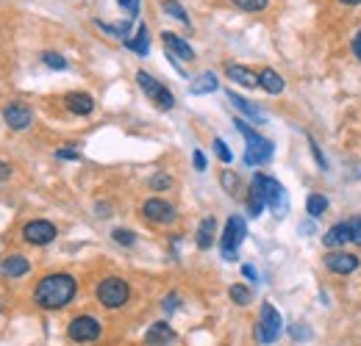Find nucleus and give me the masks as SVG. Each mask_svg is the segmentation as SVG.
<instances>
[{"label":"nucleus","instance_id":"1","mask_svg":"<svg viewBox=\"0 0 361 346\" xmlns=\"http://www.w3.org/2000/svg\"><path fill=\"white\" fill-rule=\"evenodd\" d=\"M75 294H78V280L67 271H56V274H47L39 280V286L34 291V302L42 310H61L75 300Z\"/></svg>","mask_w":361,"mask_h":346},{"label":"nucleus","instance_id":"2","mask_svg":"<svg viewBox=\"0 0 361 346\" xmlns=\"http://www.w3.org/2000/svg\"><path fill=\"white\" fill-rule=\"evenodd\" d=\"M233 125L236 130L245 136V141H247V150H245V164L247 167H262V164H267L272 158V153H275V144H272L270 139H264L259 130H253L245 120H233Z\"/></svg>","mask_w":361,"mask_h":346},{"label":"nucleus","instance_id":"3","mask_svg":"<svg viewBox=\"0 0 361 346\" xmlns=\"http://www.w3.org/2000/svg\"><path fill=\"white\" fill-rule=\"evenodd\" d=\"M94 297H97V302L103 305V307L117 310V307H123V305L131 300V286L123 277H106V280L97 283Z\"/></svg>","mask_w":361,"mask_h":346},{"label":"nucleus","instance_id":"4","mask_svg":"<svg viewBox=\"0 0 361 346\" xmlns=\"http://www.w3.org/2000/svg\"><path fill=\"white\" fill-rule=\"evenodd\" d=\"M281 330H283V319H281V313L272 307L270 302L262 305V310H259V321H256V341L262 346H270L278 341V335H281Z\"/></svg>","mask_w":361,"mask_h":346},{"label":"nucleus","instance_id":"5","mask_svg":"<svg viewBox=\"0 0 361 346\" xmlns=\"http://www.w3.org/2000/svg\"><path fill=\"white\" fill-rule=\"evenodd\" d=\"M247 236V224L242 217H231L226 222V230H223V238H220V250H223V258L226 260H236V252L242 247Z\"/></svg>","mask_w":361,"mask_h":346},{"label":"nucleus","instance_id":"6","mask_svg":"<svg viewBox=\"0 0 361 346\" xmlns=\"http://www.w3.org/2000/svg\"><path fill=\"white\" fill-rule=\"evenodd\" d=\"M253 180L262 186L264 200H267V205L275 211V217H286V211H289V200H286L283 186H281L275 177H270V174H253Z\"/></svg>","mask_w":361,"mask_h":346},{"label":"nucleus","instance_id":"7","mask_svg":"<svg viewBox=\"0 0 361 346\" xmlns=\"http://www.w3.org/2000/svg\"><path fill=\"white\" fill-rule=\"evenodd\" d=\"M136 84H139V89L161 108V111H170V108H176V97H173V91L170 89H164L153 75H147L145 70H139L136 72Z\"/></svg>","mask_w":361,"mask_h":346},{"label":"nucleus","instance_id":"8","mask_svg":"<svg viewBox=\"0 0 361 346\" xmlns=\"http://www.w3.org/2000/svg\"><path fill=\"white\" fill-rule=\"evenodd\" d=\"M67 335L75 344H92V341H97L103 335V324L94 316H75L67 324Z\"/></svg>","mask_w":361,"mask_h":346},{"label":"nucleus","instance_id":"9","mask_svg":"<svg viewBox=\"0 0 361 346\" xmlns=\"http://www.w3.org/2000/svg\"><path fill=\"white\" fill-rule=\"evenodd\" d=\"M56 236H59V230H56V224L47 222V219H34V222H28V224L23 227V238H25L28 244H34V247L53 244Z\"/></svg>","mask_w":361,"mask_h":346},{"label":"nucleus","instance_id":"10","mask_svg":"<svg viewBox=\"0 0 361 346\" xmlns=\"http://www.w3.org/2000/svg\"><path fill=\"white\" fill-rule=\"evenodd\" d=\"M142 217L147 219V222H153V224H173L176 222V208L167 200L153 197V200H147L142 205Z\"/></svg>","mask_w":361,"mask_h":346},{"label":"nucleus","instance_id":"11","mask_svg":"<svg viewBox=\"0 0 361 346\" xmlns=\"http://www.w3.org/2000/svg\"><path fill=\"white\" fill-rule=\"evenodd\" d=\"M3 122L11 130H25V128H31V122H34V111H31L25 103L14 100V103H8V105L3 108Z\"/></svg>","mask_w":361,"mask_h":346},{"label":"nucleus","instance_id":"12","mask_svg":"<svg viewBox=\"0 0 361 346\" xmlns=\"http://www.w3.org/2000/svg\"><path fill=\"white\" fill-rule=\"evenodd\" d=\"M325 269L334 271V274H353L359 269V255L353 252H342V250H334L325 255Z\"/></svg>","mask_w":361,"mask_h":346},{"label":"nucleus","instance_id":"13","mask_svg":"<svg viewBox=\"0 0 361 346\" xmlns=\"http://www.w3.org/2000/svg\"><path fill=\"white\" fill-rule=\"evenodd\" d=\"M161 42H164V50L170 53L173 61H192L195 58V50L183 42L178 34H173V31H164L161 34Z\"/></svg>","mask_w":361,"mask_h":346},{"label":"nucleus","instance_id":"14","mask_svg":"<svg viewBox=\"0 0 361 346\" xmlns=\"http://www.w3.org/2000/svg\"><path fill=\"white\" fill-rule=\"evenodd\" d=\"M348 241H353L350 219H348V222H336V224H334L331 230H325V236H322V244L331 247V250H339V247H345Z\"/></svg>","mask_w":361,"mask_h":346},{"label":"nucleus","instance_id":"15","mask_svg":"<svg viewBox=\"0 0 361 346\" xmlns=\"http://www.w3.org/2000/svg\"><path fill=\"white\" fill-rule=\"evenodd\" d=\"M176 341V330L167 321H156L145 333V346H170Z\"/></svg>","mask_w":361,"mask_h":346},{"label":"nucleus","instance_id":"16","mask_svg":"<svg viewBox=\"0 0 361 346\" xmlns=\"http://www.w3.org/2000/svg\"><path fill=\"white\" fill-rule=\"evenodd\" d=\"M64 108L70 114H75V117H90L92 111H94V100H92V94H87V91H70L64 97Z\"/></svg>","mask_w":361,"mask_h":346},{"label":"nucleus","instance_id":"17","mask_svg":"<svg viewBox=\"0 0 361 346\" xmlns=\"http://www.w3.org/2000/svg\"><path fill=\"white\" fill-rule=\"evenodd\" d=\"M226 75L233 81V84H239V86H245V89L259 86V75H256L253 70L242 67V64H226Z\"/></svg>","mask_w":361,"mask_h":346},{"label":"nucleus","instance_id":"18","mask_svg":"<svg viewBox=\"0 0 361 346\" xmlns=\"http://www.w3.org/2000/svg\"><path fill=\"white\" fill-rule=\"evenodd\" d=\"M28 269H31V263H28V258H23V255H8V258H3V263H0V274L8 277V280H17V277L28 274Z\"/></svg>","mask_w":361,"mask_h":346},{"label":"nucleus","instance_id":"19","mask_svg":"<svg viewBox=\"0 0 361 346\" xmlns=\"http://www.w3.org/2000/svg\"><path fill=\"white\" fill-rule=\"evenodd\" d=\"M259 86L264 89L267 94H281L283 89H286V84H283V78L275 72V70H270V67H264L262 72H259Z\"/></svg>","mask_w":361,"mask_h":346},{"label":"nucleus","instance_id":"20","mask_svg":"<svg viewBox=\"0 0 361 346\" xmlns=\"http://www.w3.org/2000/svg\"><path fill=\"white\" fill-rule=\"evenodd\" d=\"M214 236H217V219L206 217L197 227V247L200 250H209L214 244Z\"/></svg>","mask_w":361,"mask_h":346},{"label":"nucleus","instance_id":"21","mask_svg":"<svg viewBox=\"0 0 361 346\" xmlns=\"http://www.w3.org/2000/svg\"><path fill=\"white\" fill-rule=\"evenodd\" d=\"M264 208H267L264 191H262V186L253 180V183H250V194H247V211H250V217H262Z\"/></svg>","mask_w":361,"mask_h":346},{"label":"nucleus","instance_id":"22","mask_svg":"<svg viewBox=\"0 0 361 346\" xmlns=\"http://www.w3.org/2000/svg\"><path fill=\"white\" fill-rule=\"evenodd\" d=\"M217 86H220L217 75H214V72H203V75H197V78L192 81L189 91H192V94H212V91H217Z\"/></svg>","mask_w":361,"mask_h":346},{"label":"nucleus","instance_id":"23","mask_svg":"<svg viewBox=\"0 0 361 346\" xmlns=\"http://www.w3.org/2000/svg\"><path fill=\"white\" fill-rule=\"evenodd\" d=\"M228 100H231V105H233V108H239L245 117H250V120H256V122H264V114H262L256 105H250L245 97H239L236 91H228Z\"/></svg>","mask_w":361,"mask_h":346},{"label":"nucleus","instance_id":"24","mask_svg":"<svg viewBox=\"0 0 361 346\" xmlns=\"http://www.w3.org/2000/svg\"><path fill=\"white\" fill-rule=\"evenodd\" d=\"M126 44L139 53V56H147V50H150V37H147V25H139L136 28V37L134 39H126Z\"/></svg>","mask_w":361,"mask_h":346},{"label":"nucleus","instance_id":"25","mask_svg":"<svg viewBox=\"0 0 361 346\" xmlns=\"http://www.w3.org/2000/svg\"><path fill=\"white\" fill-rule=\"evenodd\" d=\"M306 211H309V217L312 219H319L325 211H328V197H325V194H309V200H306Z\"/></svg>","mask_w":361,"mask_h":346},{"label":"nucleus","instance_id":"26","mask_svg":"<svg viewBox=\"0 0 361 346\" xmlns=\"http://www.w3.org/2000/svg\"><path fill=\"white\" fill-rule=\"evenodd\" d=\"M228 297L233 300V302L239 305V307H245V305L253 302V291L247 288V286H242V283H236V286H231L228 288Z\"/></svg>","mask_w":361,"mask_h":346},{"label":"nucleus","instance_id":"27","mask_svg":"<svg viewBox=\"0 0 361 346\" xmlns=\"http://www.w3.org/2000/svg\"><path fill=\"white\" fill-rule=\"evenodd\" d=\"M161 8H164L170 17H176L178 23L189 25V17H186V11H183V6H180L178 0H164V3H161Z\"/></svg>","mask_w":361,"mask_h":346},{"label":"nucleus","instance_id":"28","mask_svg":"<svg viewBox=\"0 0 361 346\" xmlns=\"http://www.w3.org/2000/svg\"><path fill=\"white\" fill-rule=\"evenodd\" d=\"M111 238H114L117 244H126V247H134L136 244V233L134 230H126V227H117V230L111 233Z\"/></svg>","mask_w":361,"mask_h":346},{"label":"nucleus","instance_id":"29","mask_svg":"<svg viewBox=\"0 0 361 346\" xmlns=\"http://www.w3.org/2000/svg\"><path fill=\"white\" fill-rule=\"evenodd\" d=\"M170 186H173V177H170V174L159 172L150 177V188H153V191H164V188H170Z\"/></svg>","mask_w":361,"mask_h":346},{"label":"nucleus","instance_id":"30","mask_svg":"<svg viewBox=\"0 0 361 346\" xmlns=\"http://www.w3.org/2000/svg\"><path fill=\"white\" fill-rule=\"evenodd\" d=\"M42 61L50 70H67V58H61L59 53H42Z\"/></svg>","mask_w":361,"mask_h":346},{"label":"nucleus","instance_id":"31","mask_svg":"<svg viewBox=\"0 0 361 346\" xmlns=\"http://www.w3.org/2000/svg\"><path fill=\"white\" fill-rule=\"evenodd\" d=\"M231 3L245 8V11H264L267 8V0H231Z\"/></svg>","mask_w":361,"mask_h":346},{"label":"nucleus","instance_id":"32","mask_svg":"<svg viewBox=\"0 0 361 346\" xmlns=\"http://www.w3.org/2000/svg\"><path fill=\"white\" fill-rule=\"evenodd\" d=\"M106 34H111V37H117V39H126L128 37V23L126 25H109V23H97Z\"/></svg>","mask_w":361,"mask_h":346},{"label":"nucleus","instance_id":"33","mask_svg":"<svg viewBox=\"0 0 361 346\" xmlns=\"http://www.w3.org/2000/svg\"><path fill=\"white\" fill-rule=\"evenodd\" d=\"M214 153H217V158H220L223 164H231V161H233V155H231V150H228V144L223 139H214Z\"/></svg>","mask_w":361,"mask_h":346},{"label":"nucleus","instance_id":"34","mask_svg":"<svg viewBox=\"0 0 361 346\" xmlns=\"http://www.w3.org/2000/svg\"><path fill=\"white\" fill-rule=\"evenodd\" d=\"M56 158H61V161H78V158H81V153H78V150H73V144H67V147H61V150L56 153Z\"/></svg>","mask_w":361,"mask_h":346},{"label":"nucleus","instance_id":"35","mask_svg":"<svg viewBox=\"0 0 361 346\" xmlns=\"http://www.w3.org/2000/svg\"><path fill=\"white\" fill-rule=\"evenodd\" d=\"M223 186L228 188V194H236V188H239V177H233L231 172H223Z\"/></svg>","mask_w":361,"mask_h":346},{"label":"nucleus","instance_id":"36","mask_svg":"<svg viewBox=\"0 0 361 346\" xmlns=\"http://www.w3.org/2000/svg\"><path fill=\"white\" fill-rule=\"evenodd\" d=\"M117 3L126 8L128 17H136V14H139V0H117Z\"/></svg>","mask_w":361,"mask_h":346},{"label":"nucleus","instance_id":"37","mask_svg":"<svg viewBox=\"0 0 361 346\" xmlns=\"http://www.w3.org/2000/svg\"><path fill=\"white\" fill-rule=\"evenodd\" d=\"M350 227H353V244L361 247V217L350 219Z\"/></svg>","mask_w":361,"mask_h":346},{"label":"nucleus","instance_id":"38","mask_svg":"<svg viewBox=\"0 0 361 346\" xmlns=\"http://www.w3.org/2000/svg\"><path fill=\"white\" fill-rule=\"evenodd\" d=\"M192 161H195V169H197V172H203V169H206V155H203L200 150H195V155H192Z\"/></svg>","mask_w":361,"mask_h":346},{"label":"nucleus","instance_id":"39","mask_svg":"<svg viewBox=\"0 0 361 346\" xmlns=\"http://www.w3.org/2000/svg\"><path fill=\"white\" fill-rule=\"evenodd\" d=\"M309 144H312V153H314L317 164H319V167H322V169H325V167H328V164H325V158H322V153H319V147H317V141H314V139H312V136H309Z\"/></svg>","mask_w":361,"mask_h":346},{"label":"nucleus","instance_id":"40","mask_svg":"<svg viewBox=\"0 0 361 346\" xmlns=\"http://www.w3.org/2000/svg\"><path fill=\"white\" fill-rule=\"evenodd\" d=\"M178 307V294H170V297H164V310L167 313H173Z\"/></svg>","mask_w":361,"mask_h":346},{"label":"nucleus","instance_id":"41","mask_svg":"<svg viewBox=\"0 0 361 346\" xmlns=\"http://www.w3.org/2000/svg\"><path fill=\"white\" fill-rule=\"evenodd\" d=\"M11 177V167L6 161H0V180H8Z\"/></svg>","mask_w":361,"mask_h":346},{"label":"nucleus","instance_id":"42","mask_svg":"<svg viewBox=\"0 0 361 346\" xmlns=\"http://www.w3.org/2000/svg\"><path fill=\"white\" fill-rule=\"evenodd\" d=\"M353 53H356V58L361 61V31L353 37Z\"/></svg>","mask_w":361,"mask_h":346},{"label":"nucleus","instance_id":"43","mask_svg":"<svg viewBox=\"0 0 361 346\" xmlns=\"http://www.w3.org/2000/svg\"><path fill=\"white\" fill-rule=\"evenodd\" d=\"M242 274H245V277H250V280H256V271H253V266H245V269H242Z\"/></svg>","mask_w":361,"mask_h":346},{"label":"nucleus","instance_id":"44","mask_svg":"<svg viewBox=\"0 0 361 346\" xmlns=\"http://www.w3.org/2000/svg\"><path fill=\"white\" fill-rule=\"evenodd\" d=\"M339 3H345V6H359L361 0H339Z\"/></svg>","mask_w":361,"mask_h":346}]
</instances>
